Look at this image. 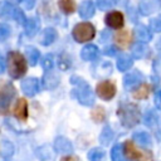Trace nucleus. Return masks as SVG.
<instances>
[{
  "label": "nucleus",
  "instance_id": "412c9836",
  "mask_svg": "<svg viewBox=\"0 0 161 161\" xmlns=\"http://www.w3.org/2000/svg\"><path fill=\"white\" fill-rule=\"evenodd\" d=\"M15 8L9 3H0V18L3 19H10L14 18Z\"/></svg>",
  "mask_w": 161,
  "mask_h": 161
},
{
  "label": "nucleus",
  "instance_id": "c756f323",
  "mask_svg": "<svg viewBox=\"0 0 161 161\" xmlns=\"http://www.w3.org/2000/svg\"><path fill=\"white\" fill-rule=\"evenodd\" d=\"M53 65H54L53 55H52V54H45V55L42 58V67H43L45 70H52Z\"/></svg>",
  "mask_w": 161,
  "mask_h": 161
},
{
  "label": "nucleus",
  "instance_id": "7c9ffc66",
  "mask_svg": "<svg viewBox=\"0 0 161 161\" xmlns=\"http://www.w3.org/2000/svg\"><path fill=\"white\" fill-rule=\"evenodd\" d=\"M112 136H113L112 130H111L109 127H104V130L102 131V133H101V136H99V140L102 141L103 145H108L109 141L112 140Z\"/></svg>",
  "mask_w": 161,
  "mask_h": 161
},
{
  "label": "nucleus",
  "instance_id": "4be33fe9",
  "mask_svg": "<svg viewBox=\"0 0 161 161\" xmlns=\"http://www.w3.org/2000/svg\"><path fill=\"white\" fill-rule=\"evenodd\" d=\"M24 26H25L26 34H28L29 36H33V35H35V34L38 33V30H39V21H38V19H35V18H30V19L26 20V23H25Z\"/></svg>",
  "mask_w": 161,
  "mask_h": 161
},
{
  "label": "nucleus",
  "instance_id": "f03ea898",
  "mask_svg": "<svg viewBox=\"0 0 161 161\" xmlns=\"http://www.w3.org/2000/svg\"><path fill=\"white\" fill-rule=\"evenodd\" d=\"M70 82L75 86L74 91H75V94H77L79 103H82L83 106H92L94 103V94H93L91 86L84 79L78 78L75 75L70 78Z\"/></svg>",
  "mask_w": 161,
  "mask_h": 161
},
{
  "label": "nucleus",
  "instance_id": "423d86ee",
  "mask_svg": "<svg viewBox=\"0 0 161 161\" xmlns=\"http://www.w3.org/2000/svg\"><path fill=\"white\" fill-rule=\"evenodd\" d=\"M15 97V88L10 83H5L0 87V113H5Z\"/></svg>",
  "mask_w": 161,
  "mask_h": 161
},
{
  "label": "nucleus",
  "instance_id": "9b49d317",
  "mask_svg": "<svg viewBox=\"0 0 161 161\" xmlns=\"http://www.w3.org/2000/svg\"><path fill=\"white\" fill-rule=\"evenodd\" d=\"M54 148L57 152L60 153H69L73 151V145L72 142L65 138V137H57L54 141Z\"/></svg>",
  "mask_w": 161,
  "mask_h": 161
},
{
  "label": "nucleus",
  "instance_id": "a878e982",
  "mask_svg": "<svg viewBox=\"0 0 161 161\" xmlns=\"http://www.w3.org/2000/svg\"><path fill=\"white\" fill-rule=\"evenodd\" d=\"M59 9L65 14H72L75 10V3L74 0H58Z\"/></svg>",
  "mask_w": 161,
  "mask_h": 161
},
{
  "label": "nucleus",
  "instance_id": "c9c22d12",
  "mask_svg": "<svg viewBox=\"0 0 161 161\" xmlns=\"http://www.w3.org/2000/svg\"><path fill=\"white\" fill-rule=\"evenodd\" d=\"M114 1L113 0H97V5L101 10H108L113 6Z\"/></svg>",
  "mask_w": 161,
  "mask_h": 161
},
{
  "label": "nucleus",
  "instance_id": "a211bd4d",
  "mask_svg": "<svg viewBox=\"0 0 161 161\" xmlns=\"http://www.w3.org/2000/svg\"><path fill=\"white\" fill-rule=\"evenodd\" d=\"M138 9H140L141 14L148 15L157 9V3L155 0H142L138 5Z\"/></svg>",
  "mask_w": 161,
  "mask_h": 161
},
{
  "label": "nucleus",
  "instance_id": "58836bf2",
  "mask_svg": "<svg viewBox=\"0 0 161 161\" xmlns=\"http://www.w3.org/2000/svg\"><path fill=\"white\" fill-rule=\"evenodd\" d=\"M155 104L158 109H161V91H158L156 93V97H155Z\"/></svg>",
  "mask_w": 161,
  "mask_h": 161
},
{
  "label": "nucleus",
  "instance_id": "2f4dec72",
  "mask_svg": "<svg viewBox=\"0 0 161 161\" xmlns=\"http://www.w3.org/2000/svg\"><path fill=\"white\" fill-rule=\"evenodd\" d=\"M72 62H70V58L67 55V54H62L59 55V62H58V65L62 70H67L69 67H70Z\"/></svg>",
  "mask_w": 161,
  "mask_h": 161
},
{
  "label": "nucleus",
  "instance_id": "aec40b11",
  "mask_svg": "<svg viewBox=\"0 0 161 161\" xmlns=\"http://www.w3.org/2000/svg\"><path fill=\"white\" fill-rule=\"evenodd\" d=\"M150 91H151V87H150L148 84H146V83H142V84H140V86L133 91L132 96H133V98H136V99H145V98L148 97Z\"/></svg>",
  "mask_w": 161,
  "mask_h": 161
},
{
  "label": "nucleus",
  "instance_id": "6ab92c4d",
  "mask_svg": "<svg viewBox=\"0 0 161 161\" xmlns=\"http://www.w3.org/2000/svg\"><path fill=\"white\" fill-rule=\"evenodd\" d=\"M132 64H133V60H132V58H131L130 55H127V54H122V55H119V57L117 58V68H118L119 70H122V72L128 70V69L132 67Z\"/></svg>",
  "mask_w": 161,
  "mask_h": 161
},
{
  "label": "nucleus",
  "instance_id": "20e7f679",
  "mask_svg": "<svg viewBox=\"0 0 161 161\" xmlns=\"http://www.w3.org/2000/svg\"><path fill=\"white\" fill-rule=\"evenodd\" d=\"M123 153L131 161H152V153L150 151H142V150L137 148L132 141L125 142Z\"/></svg>",
  "mask_w": 161,
  "mask_h": 161
},
{
  "label": "nucleus",
  "instance_id": "a18cd8bd",
  "mask_svg": "<svg viewBox=\"0 0 161 161\" xmlns=\"http://www.w3.org/2000/svg\"><path fill=\"white\" fill-rule=\"evenodd\" d=\"M121 161H126V160H123V158H122V160H121Z\"/></svg>",
  "mask_w": 161,
  "mask_h": 161
},
{
  "label": "nucleus",
  "instance_id": "5701e85b",
  "mask_svg": "<svg viewBox=\"0 0 161 161\" xmlns=\"http://www.w3.org/2000/svg\"><path fill=\"white\" fill-rule=\"evenodd\" d=\"M114 39H116V43L119 47H122V48L130 45V43H131V35H130V33L127 30H123V31L117 33L116 36H114Z\"/></svg>",
  "mask_w": 161,
  "mask_h": 161
},
{
  "label": "nucleus",
  "instance_id": "b1692460",
  "mask_svg": "<svg viewBox=\"0 0 161 161\" xmlns=\"http://www.w3.org/2000/svg\"><path fill=\"white\" fill-rule=\"evenodd\" d=\"M147 53H148V48H147V45H146L145 43H142V42L135 44L133 48H132V55H133L135 58H143V57L147 55Z\"/></svg>",
  "mask_w": 161,
  "mask_h": 161
},
{
  "label": "nucleus",
  "instance_id": "ddd939ff",
  "mask_svg": "<svg viewBox=\"0 0 161 161\" xmlns=\"http://www.w3.org/2000/svg\"><path fill=\"white\" fill-rule=\"evenodd\" d=\"M99 54V50L96 45L93 44H88L86 47H83V49L80 50V57L83 60H87V62H91V60H94L97 59Z\"/></svg>",
  "mask_w": 161,
  "mask_h": 161
},
{
  "label": "nucleus",
  "instance_id": "e433bc0d",
  "mask_svg": "<svg viewBox=\"0 0 161 161\" xmlns=\"http://www.w3.org/2000/svg\"><path fill=\"white\" fill-rule=\"evenodd\" d=\"M13 19H15L18 23H20L23 25H25V23H26V19H25V15H24L23 10L16 9V8H15V13H14V18Z\"/></svg>",
  "mask_w": 161,
  "mask_h": 161
},
{
  "label": "nucleus",
  "instance_id": "9d476101",
  "mask_svg": "<svg viewBox=\"0 0 161 161\" xmlns=\"http://www.w3.org/2000/svg\"><path fill=\"white\" fill-rule=\"evenodd\" d=\"M59 82H60V79H59L58 74L52 72V70H48V73H45V75L42 79L43 87L45 89H54V88H57Z\"/></svg>",
  "mask_w": 161,
  "mask_h": 161
},
{
  "label": "nucleus",
  "instance_id": "cd10ccee",
  "mask_svg": "<svg viewBox=\"0 0 161 161\" xmlns=\"http://www.w3.org/2000/svg\"><path fill=\"white\" fill-rule=\"evenodd\" d=\"M133 140H135L137 143L143 145V146L151 143V137H150V135L146 133V132H143V131H141V132H136V133L133 135Z\"/></svg>",
  "mask_w": 161,
  "mask_h": 161
},
{
  "label": "nucleus",
  "instance_id": "f704fd0d",
  "mask_svg": "<svg viewBox=\"0 0 161 161\" xmlns=\"http://www.w3.org/2000/svg\"><path fill=\"white\" fill-rule=\"evenodd\" d=\"M150 28H151L153 31H156V33L161 31V16H156V18L151 19V21H150Z\"/></svg>",
  "mask_w": 161,
  "mask_h": 161
},
{
  "label": "nucleus",
  "instance_id": "a19ab883",
  "mask_svg": "<svg viewBox=\"0 0 161 161\" xmlns=\"http://www.w3.org/2000/svg\"><path fill=\"white\" fill-rule=\"evenodd\" d=\"M104 53H106L107 55H114V54H116V50H114V48H107V49L104 50Z\"/></svg>",
  "mask_w": 161,
  "mask_h": 161
},
{
  "label": "nucleus",
  "instance_id": "7ed1b4c3",
  "mask_svg": "<svg viewBox=\"0 0 161 161\" xmlns=\"http://www.w3.org/2000/svg\"><path fill=\"white\" fill-rule=\"evenodd\" d=\"M8 70L13 78H20L26 72V60L18 52H10L8 54Z\"/></svg>",
  "mask_w": 161,
  "mask_h": 161
},
{
  "label": "nucleus",
  "instance_id": "37998d69",
  "mask_svg": "<svg viewBox=\"0 0 161 161\" xmlns=\"http://www.w3.org/2000/svg\"><path fill=\"white\" fill-rule=\"evenodd\" d=\"M4 69H5L4 59H3V58H1V55H0V73H3V72H4Z\"/></svg>",
  "mask_w": 161,
  "mask_h": 161
},
{
  "label": "nucleus",
  "instance_id": "473e14b6",
  "mask_svg": "<svg viewBox=\"0 0 161 161\" xmlns=\"http://www.w3.org/2000/svg\"><path fill=\"white\" fill-rule=\"evenodd\" d=\"M122 153H123V150L119 145H116L112 151H111V157H112V161H121L123 157H122Z\"/></svg>",
  "mask_w": 161,
  "mask_h": 161
},
{
  "label": "nucleus",
  "instance_id": "0eeeda50",
  "mask_svg": "<svg viewBox=\"0 0 161 161\" xmlns=\"http://www.w3.org/2000/svg\"><path fill=\"white\" fill-rule=\"evenodd\" d=\"M96 92H97L98 97H101L104 101H108V99L114 97V94H116V86L111 80H102V82H99L97 84Z\"/></svg>",
  "mask_w": 161,
  "mask_h": 161
},
{
  "label": "nucleus",
  "instance_id": "2eb2a0df",
  "mask_svg": "<svg viewBox=\"0 0 161 161\" xmlns=\"http://www.w3.org/2000/svg\"><path fill=\"white\" fill-rule=\"evenodd\" d=\"M94 10H96V6H94L93 1L92 0H84V1H82L80 6H79V15L83 19H88V18L93 16Z\"/></svg>",
  "mask_w": 161,
  "mask_h": 161
},
{
  "label": "nucleus",
  "instance_id": "f3484780",
  "mask_svg": "<svg viewBox=\"0 0 161 161\" xmlns=\"http://www.w3.org/2000/svg\"><path fill=\"white\" fill-rule=\"evenodd\" d=\"M55 39H57V31H55V29H53V28H47V29H44L43 33H42L40 43H42L43 45H49V44H52Z\"/></svg>",
  "mask_w": 161,
  "mask_h": 161
},
{
  "label": "nucleus",
  "instance_id": "79ce46f5",
  "mask_svg": "<svg viewBox=\"0 0 161 161\" xmlns=\"http://www.w3.org/2000/svg\"><path fill=\"white\" fill-rule=\"evenodd\" d=\"M60 161H77V158L73 157V156H64Z\"/></svg>",
  "mask_w": 161,
  "mask_h": 161
},
{
  "label": "nucleus",
  "instance_id": "72a5a7b5",
  "mask_svg": "<svg viewBox=\"0 0 161 161\" xmlns=\"http://www.w3.org/2000/svg\"><path fill=\"white\" fill-rule=\"evenodd\" d=\"M10 33H11V29H10L9 25H6V24H0V42L6 40V39L10 36Z\"/></svg>",
  "mask_w": 161,
  "mask_h": 161
},
{
  "label": "nucleus",
  "instance_id": "c85d7f7f",
  "mask_svg": "<svg viewBox=\"0 0 161 161\" xmlns=\"http://www.w3.org/2000/svg\"><path fill=\"white\" fill-rule=\"evenodd\" d=\"M103 156H104V151H103L102 148H98V147L92 148V150L88 152V158H89V161H101V160L103 158Z\"/></svg>",
  "mask_w": 161,
  "mask_h": 161
},
{
  "label": "nucleus",
  "instance_id": "1a4fd4ad",
  "mask_svg": "<svg viewBox=\"0 0 161 161\" xmlns=\"http://www.w3.org/2000/svg\"><path fill=\"white\" fill-rule=\"evenodd\" d=\"M20 87H21V91L26 96H34L39 92L40 83H39V79H36V78H26L21 82Z\"/></svg>",
  "mask_w": 161,
  "mask_h": 161
},
{
  "label": "nucleus",
  "instance_id": "dca6fc26",
  "mask_svg": "<svg viewBox=\"0 0 161 161\" xmlns=\"http://www.w3.org/2000/svg\"><path fill=\"white\" fill-rule=\"evenodd\" d=\"M14 116L20 121L26 119V117H28V104H26V101L24 98H20L16 102V106L14 108Z\"/></svg>",
  "mask_w": 161,
  "mask_h": 161
},
{
  "label": "nucleus",
  "instance_id": "bb28decb",
  "mask_svg": "<svg viewBox=\"0 0 161 161\" xmlns=\"http://www.w3.org/2000/svg\"><path fill=\"white\" fill-rule=\"evenodd\" d=\"M38 156L43 161H53L55 158V152H52V150L48 146H43L38 150Z\"/></svg>",
  "mask_w": 161,
  "mask_h": 161
},
{
  "label": "nucleus",
  "instance_id": "f8f14e48",
  "mask_svg": "<svg viewBox=\"0 0 161 161\" xmlns=\"http://www.w3.org/2000/svg\"><path fill=\"white\" fill-rule=\"evenodd\" d=\"M135 36L137 40H140L142 43H147L152 39V33L150 31V29L146 25L140 24L135 28Z\"/></svg>",
  "mask_w": 161,
  "mask_h": 161
},
{
  "label": "nucleus",
  "instance_id": "393cba45",
  "mask_svg": "<svg viewBox=\"0 0 161 161\" xmlns=\"http://www.w3.org/2000/svg\"><path fill=\"white\" fill-rule=\"evenodd\" d=\"M25 53H26V58H28V62H29L30 65H35V64L38 63V60L40 59V53H39V50L35 49V48H33V47L26 48Z\"/></svg>",
  "mask_w": 161,
  "mask_h": 161
},
{
  "label": "nucleus",
  "instance_id": "4468645a",
  "mask_svg": "<svg viewBox=\"0 0 161 161\" xmlns=\"http://www.w3.org/2000/svg\"><path fill=\"white\" fill-rule=\"evenodd\" d=\"M141 80H142V74L140 72L135 70V72H131V73L125 75L123 84H125L126 88H133V87L138 86L141 83Z\"/></svg>",
  "mask_w": 161,
  "mask_h": 161
},
{
  "label": "nucleus",
  "instance_id": "f257e3e1",
  "mask_svg": "<svg viewBox=\"0 0 161 161\" xmlns=\"http://www.w3.org/2000/svg\"><path fill=\"white\" fill-rule=\"evenodd\" d=\"M118 118L125 127H133L140 122L141 112L140 108L133 103L122 104L117 111Z\"/></svg>",
  "mask_w": 161,
  "mask_h": 161
},
{
  "label": "nucleus",
  "instance_id": "39448f33",
  "mask_svg": "<svg viewBox=\"0 0 161 161\" xmlns=\"http://www.w3.org/2000/svg\"><path fill=\"white\" fill-rule=\"evenodd\" d=\"M96 34L94 26L91 23H79L73 28L72 35L78 43H84L91 39H93Z\"/></svg>",
  "mask_w": 161,
  "mask_h": 161
},
{
  "label": "nucleus",
  "instance_id": "4c0bfd02",
  "mask_svg": "<svg viewBox=\"0 0 161 161\" xmlns=\"http://www.w3.org/2000/svg\"><path fill=\"white\" fill-rule=\"evenodd\" d=\"M92 117H93V118H94L97 122L102 121V119L104 118V112H103V108H102V107H97V108L93 111Z\"/></svg>",
  "mask_w": 161,
  "mask_h": 161
},
{
  "label": "nucleus",
  "instance_id": "c03bdc74",
  "mask_svg": "<svg viewBox=\"0 0 161 161\" xmlns=\"http://www.w3.org/2000/svg\"><path fill=\"white\" fill-rule=\"evenodd\" d=\"M113 1H114V3H118V1H119V0H113Z\"/></svg>",
  "mask_w": 161,
  "mask_h": 161
},
{
  "label": "nucleus",
  "instance_id": "6e6552de",
  "mask_svg": "<svg viewBox=\"0 0 161 161\" xmlns=\"http://www.w3.org/2000/svg\"><path fill=\"white\" fill-rule=\"evenodd\" d=\"M104 21L112 29H121L123 26L125 19H123L122 13H119V11H111V13H108L106 15Z\"/></svg>",
  "mask_w": 161,
  "mask_h": 161
},
{
  "label": "nucleus",
  "instance_id": "ea45409f",
  "mask_svg": "<svg viewBox=\"0 0 161 161\" xmlns=\"http://www.w3.org/2000/svg\"><path fill=\"white\" fill-rule=\"evenodd\" d=\"M21 3H23V5H24L26 9H31V8L34 6L35 0H21Z\"/></svg>",
  "mask_w": 161,
  "mask_h": 161
}]
</instances>
